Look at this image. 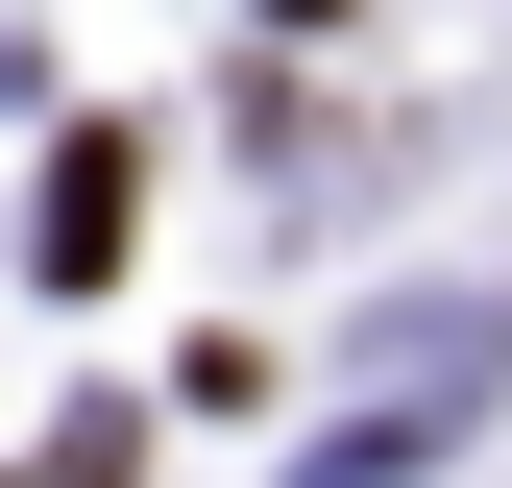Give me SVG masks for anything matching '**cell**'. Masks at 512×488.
<instances>
[{"label":"cell","mask_w":512,"mask_h":488,"mask_svg":"<svg viewBox=\"0 0 512 488\" xmlns=\"http://www.w3.org/2000/svg\"><path fill=\"white\" fill-rule=\"evenodd\" d=\"M25 244H49V269H122V122L49 147V220H25Z\"/></svg>","instance_id":"cell-1"},{"label":"cell","mask_w":512,"mask_h":488,"mask_svg":"<svg viewBox=\"0 0 512 488\" xmlns=\"http://www.w3.org/2000/svg\"><path fill=\"white\" fill-rule=\"evenodd\" d=\"M293 25H317V0H293Z\"/></svg>","instance_id":"cell-2"}]
</instances>
